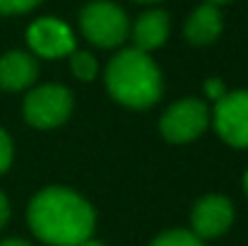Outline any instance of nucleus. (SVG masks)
Listing matches in <instances>:
<instances>
[{"label":"nucleus","mask_w":248,"mask_h":246,"mask_svg":"<svg viewBox=\"0 0 248 246\" xmlns=\"http://www.w3.org/2000/svg\"><path fill=\"white\" fill-rule=\"evenodd\" d=\"M12 164V140L10 135L0 128V174H5Z\"/></svg>","instance_id":"15"},{"label":"nucleus","mask_w":248,"mask_h":246,"mask_svg":"<svg viewBox=\"0 0 248 246\" xmlns=\"http://www.w3.org/2000/svg\"><path fill=\"white\" fill-rule=\"evenodd\" d=\"M171 22L164 10H147L138 17V22L133 24V41L135 49L142 53H150L155 49H159L169 36Z\"/></svg>","instance_id":"10"},{"label":"nucleus","mask_w":248,"mask_h":246,"mask_svg":"<svg viewBox=\"0 0 248 246\" xmlns=\"http://www.w3.org/2000/svg\"><path fill=\"white\" fill-rule=\"evenodd\" d=\"M73 114V94L63 84H41L24 99V118L34 128H56Z\"/></svg>","instance_id":"4"},{"label":"nucleus","mask_w":248,"mask_h":246,"mask_svg":"<svg viewBox=\"0 0 248 246\" xmlns=\"http://www.w3.org/2000/svg\"><path fill=\"white\" fill-rule=\"evenodd\" d=\"M205 94H207L210 99L219 101V99L227 94V87H224V82L219 80V78H210V80L205 82Z\"/></svg>","instance_id":"16"},{"label":"nucleus","mask_w":248,"mask_h":246,"mask_svg":"<svg viewBox=\"0 0 248 246\" xmlns=\"http://www.w3.org/2000/svg\"><path fill=\"white\" fill-rule=\"evenodd\" d=\"M39 75L36 61L24 51H7L0 58V89L19 92L27 89Z\"/></svg>","instance_id":"9"},{"label":"nucleus","mask_w":248,"mask_h":246,"mask_svg":"<svg viewBox=\"0 0 248 246\" xmlns=\"http://www.w3.org/2000/svg\"><path fill=\"white\" fill-rule=\"evenodd\" d=\"M41 0H0V15H22L36 7Z\"/></svg>","instance_id":"14"},{"label":"nucleus","mask_w":248,"mask_h":246,"mask_svg":"<svg viewBox=\"0 0 248 246\" xmlns=\"http://www.w3.org/2000/svg\"><path fill=\"white\" fill-rule=\"evenodd\" d=\"M215 128L234 148H248V89L227 92L215 106Z\"/></svg>","instance_id":"6"},{"label":"nucleus","mask_w":248,"mask_h":246,"mask_svg":"<svg viewBox=\"0 0 248 246\" xmlns=\"http://www.w3.org/2000/svg\"><path fill=\"white\" fill-rule=\"evenodd\" d=\"M7 217H10V203H7V196L0 191V230L5 227Z\"/></svg>","instance_id":"17"},{"label":"nucleus","mask_w":248,"mask_h":246,"mask_svg":"<svg viewBox=\"0 0 248 246\" xmlns=\"http://www.w3.org/2000/svg\"><path fill=\"white\" fill-rule=\"evenodd\" d=\"M70 68H73L75 78H78V80H84V82L94 80V78H96V70H99L94 56H89L87 51H73V53H70Z\"/></svg>","instance_id":"12"},{"label":"nucleus","mask_w":248,"mask_h":246,"mask_svg":"<svg viewBox=\"0 0 248 246\" xmlns=\"http://www.w3.org/2000/svg\"><path fill=\"white\" fill-rule=\"evenodd\" d=\"M210 121V111L200 99H181L166 109L159 121V131L171 143H190L195 140Z\"/></svg>","instance_id":"5"},{"label":"nucleus","mask_w":248,"mask_h":246,"mask_svg":"<svg viewBox=\"0 0 248 246\" xmlns=\"http://www.w3.org/2000/svg\"><path fill=\"white\" fill-rule=\"evenodd\" d=\"M27 220L31 232L46 244L80 246L92 239L94 208L70 188L48 186L31 198Z\"/></svg>","instance_id":"1"},{"label":"nucleus","mask_w":248,"mask_h":246,"mask_svg":"<svg viewBox=\"0 0 248 246\" xmlns=\"http://www.w3.org/2000/svg\"><path fill=\"white\" fill-rule=\"evenodd\" d=\"M106 89L130 109H147L162 97V73L147 53L125 49L106 66Z\"/></svg>","instance_id":"2"},{"label":"nucleus","mask_w":248,"mask_h":246,"mask_svg":"<svg viewBox=\"0 0 248 246\" xmlns=\"http://www.w3.org/2000/svg\"><path fill=\"white\" fill-rule=\"evenodd\" d=\"M80 246H104L101 242H96V239H87V242H82Z\"/></svg>","instance_id":"19"},{"label":"nucleus","mask_w":248,"mask_h":246,"mask_svg":"<svg viewBox=\"0 0 248 246\" xmlns=\"http://www.w3.org/2000/svg\"><path fill=\"white\" fill-rule=\"evenodd\" d=\"M219 32H222V15H219V7L210 2H202L200 7H195L183 27V34L193 46L212 44L219 36Z\"/></svg>","instance_id":"11"},{"label":"nucleus","mask_w":248,"mask_h":246,"mask_svg":"<svg viewBox=\"0 0 248 246\" xmlns=\"http://www.w3.org/2000/svg\"><path fill=\"white\" fill-rule=\"evenodd\" d=\"M135 2H162V0H135Z\"/></svg>","instance_id":"22"},{"label":"nucleus","mask_w":248,"mask_h":246,"mask_svg":"<svg viewBox=\"0 0 248 246\" xmlns=\"http://www.w3.org/2000/svg\"><path fill=\"white\" fill-rule=\"evenodd\" d=\"M29 49L41 58H63L75 51V36L70 27L56 17H41L27 29Z\"/></svg>","instance_id":"7"},{"label":"nucleus","mask_w":248,"mask_h":246,"mask_svg":"<svg viewBox=\"0 0 248 246\" xmlns=\"http://www.w3.org/2000/svg\"><path fill=\"white\" fill-rule=\"evenodd\" d=\"M0 246H31V244H27L22 239H5V242H0Z\"/></svg>","instance_id":"18"},{"label":"nucleus","mask_w":248,"mask_h":246,"mask_svg":"<svg viewBox=\"0 0 248 246\" xmlns=\"http://www.w3.org/2000/svg\"><path fill=\"white\" fill-rule=\"evenodd\" d=\"M128 15L111 0H94L80 12L82 34L99 49H116L128 36Z\"/></svg>","instance_id":"3"},{"label":"nucleus","mask_w":248,"mask_h":246,"mask_svg":"<svg viewBox=\"0 0 248 246\" xmlns=\"http://www.w3.org/2000/svg\"><path fill=\"white\" fill-rule=\"evenodd\" d=\"M210 5H222V2H229V0H207Z\"/></svg>","instance_id":"20"},{"label":"nucleus","mask_w":248,"mask_h":246,"mask_svg":"<svg viewBox=\"0 0 248 246\" xmlns=\"http://www.w3.org/2000/svg\"><path fill=\"white\" fill-rule=\"evenodd\" d=\"M244 188H246V193H248V171H246V176H244Z\"/></svg>","instance_id":"21"},{"label":"nucleus","mask_w":248,"mask_h":246,"mask_svg":"<svg viewBox=\"0 0 248 246\" xmlns=\"http://www.w3.org/2000/svg\"><path fill=\"white\" fill-rule=\"evenodd\" d=\"M232 222H234V205L224 196H205V198H200L195 203V208H193V215H190L193 234L200 242L224 234L232 227Z\"/></svg>","instance_id":"8"},{"label":"nucleus","mask_w":248,"mask_h":246,"mask_svg":"<svg viewBox=\"0 0 248 246\" xmlns=\"http://www.w3.org/2000/svg\"><path fill=\"white\" fill-rule=\"evenodd\" d=\"M150 246H202V242L193 234V232H186V230H171L159 234Z\"/></svg>","instance_id":"13"}]
</instances>
